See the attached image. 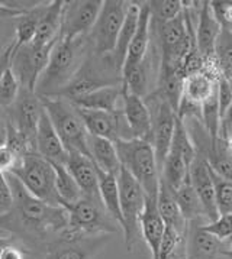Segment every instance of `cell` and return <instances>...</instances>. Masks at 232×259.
<instances>
[{
  "mask_svg": "<svg viewBox=\"0 0 232 259\" xmlns=\"http://www.w3.org/2000/svg\"><path fill=\"white\" fill-rule=\"evenodd\" d=\"M12 193H13V208L15 222L21 230L33 233L40 239H45L48 235L63 232L68 226V214L63 206H51L43 200L31 196L22 184L9 176Z\"/></svg>",
  "mask_w": 232,
  "mask_h": 259,
  "instance_id": "obj_1",
  "label": "cell"
},
{
  "mask_svg": "<svg viewBox=\"0 0 232 259\" xmlns=\"http://www.w3.org/2000/svg\"><path fill=\"white\" fill-rule=\"evenodd\" d=\"M83 38L80 39H64L60 38L55 42L50 61L36 84V90L40 97H53L60 93V90L65 87L75 71L80 68L83 58Z\"/></svg>",
  "mask_w": 232,
  "mask_h": 259,
  "instance_id": "obj_2",
  "label": "cell"
},
{
  "mask_svg": "<svg viewBox=\"0 0 232 259\" xmlns=\"http://www.w3.org/2000/svg\"><path fill=\"white\" fill-rule=\"evenodd\" d=\"M115 146L122 168L137 180L147 197H157L161 174L152 145L142 139H119Z\"/></svg>",
  "mask_w": 232,
  "mask_h": 259,
  "instance_id": "obj_3",
  "label": "cell"
},
{
  "mask_svg": "<svg viewBox=\"0 0 232 259\" xmlns=\"http://www.w3.org/2000/svg\"><path fill=\"white\" fill-rule=\"evenodd\" d=\"M40 99L65 149L68 152L77 151L90 156L89 132L73 104L58 96Z\"/></svg>",
  "mask_w": 232,
  "mask_h": 259,
  "instance_id": "obj_4",
  "label": "cell"
},
{
  "mask_svg": "<svg viewBox=\"0 0 232 259\" xmlns=\"http://www.w3.org/2000/svg\"><path fill=\"white\" fill-rule=\"evenodd\" d=\"M87 57L83 60L80 68L75 71L73 78L57 94L68 102L99 90L107 85L122 84V74L115 68L110 57Z\"/></svg>",
  "mask_w": 232,
  "mask_h": 259,
  "instance_id": "obj_5",
  "label": "cell"
},
{
  "mask_svg": "<svg viewBox=\"0 0 232 259\" xmlns=\"http://www.w3.org/2000/svg\"><path fill=\"white\" fill-rule=\"evenodd\" d=\"M8 174L15 177L35 198L43 200L51 206H61L55 188V171L53 164L38 152L26 154Z\"/></svg>",
  "mask_w": 232,
  "mask_h": 259,
  "instance_id": "obj_6",
  "label": "cell"
},
{
  "mask_svg": "<svg viewBox=\"0 0 232 259\" xmlns=\"http://www.w3.org/2000/svg\"><path fill=\"white\" fill-rule=\"evenodd\" d=\"M68 214L65 230L75 235H112L119 225L109 216L100 200L82 197L73 204H64Z\"/></svg>",
  "mask_w": 232,
  "mask_h": 259,
  "instance_id": "obj_7",
  "label": "cell"
},
{
  "mask_svg": "<svg viewBox=\"0 0 232 259\" xmlns=\"http://www.w3.org/2000/svg\"><path fill=\"white\" fill-rule=\"evenodd\" d=\"M118 186H119L121 213H122V228L121 229L124 230L125 246L128 252H131L141 233L139 219L145 207L147 194L137 180L124 168H121L118 174Z\"/></svg>",
  "mask_w": 232,
  "mask_h": 259,
  "instance_id": "obj_8",
  "label": "cell"
},
{
  "mask_svg": "<svg viewBox=\"0 0 232 259\" xmlns=\"http://www.w3.org/2000/svg\"><path fill=\"white\" fill-rule=\"evenodd\" d=\"M129 3L131 2H124V0L103 2L95 26L89 33L93 44L95 55L107 57L113 52L119 32L122 29V25L127 18Z\"/></svg>",
  "mask_w": 232,
  "mask_h": 259,
  "instance_id": "obj_9",
  "label": "cell"
},
{
  "mask_svg": "<svg viewBox=\"0 0 232 259\" xmlns=\"http://www.w3.org/2000/svg\"><path fill=\"white\" fill-rule=\"evenodd\" d=\"M55 42L44 47H36L33 44H29L21 47L19 50H13L11 67L16 78L19 80L21 89H26L35 93L36 84L48 65L50 55Z\"/></svg>",
  "mask_w": 232,
  "mask_h": 259,
  "instance_id": "obj_10",
  "label": "cell"
},
{
  "mask_svg": "<svg viewBox=\"0 0 232 259\" xmlns=\"http://www.w3.org/2000/svg\"><path fill=\"white\" fill-rule=\"evenodd\" d=\"M147 97L145 103L148 104L151 110V117H152L151 145L154 148L160 174H161V166L170 152L171 139L174 135V127L177 122V113L170 107L169 103L161 100L157 94L149 93Z\"/></svg>",
  "mask_w": 232,
  "mask_h": 259,
  "instance_id": "obj_11",
  "label": "cell"
},
{
  "mask_svg": "<svg viewBox=\"0 0 232 259\" xmlns=\"http://www.w3.org/2000/svg\"><path fill=\"white\" fill-rule=\"evenodd\" d=\"M102 0H73L65 2L60 38L80 39L93 29L100 13Z\"/></svg>",
  "mask_w": 232,
  "mask_h": 259,
  "instance_id": "obj_12",
  "label": "cell"
},
{
  "mask_svg": "<svg viewBox=\"0 0 232 259\" xmlns=\"http://www.w3.org/2000/svg\"><path fill=\"white\" fill-rule=\"evenodd\" d=\"M109 242V235H75L63 230L60 239L48 245L44 259H93Z\"/></svg>",
  "mask_w": 232,
  "mask_h": 259,
  "instance_id": "obj_13",
  "label": "cell"
},
{
  "mask_svg": "<svg viewBox=\"0 0 232 259\" xmlns=\"http://www.w3.org/2000/svg\"><path fill=\"white\" fill-rule=\"evenodd\" d=\"M43 112L44 107L40 96L26 89H21L18 100L12 106V116L9 122L26 139V142L32 146L35 152H36V144H35L36 131Z\"/></svg>",
  "mask_w": 232,
  "mask_h": 259,
  "instance_id": "obj_14",
  "label": "cell"
},
{
  "mask_svg": "<svg viewBox=\"0 0 232 259\" xmlns=\"http://www.w3.org/2000/svg\"><path fill=\"white\" fill-rule=\"evenodd\" d=\"M75 110L82 117L90 136L103 138L112 142H116L119 139H132L122 110H118L113 113L99 112V110H86V109H79V107H75Z\"/></svg>",
  "mask_w": 232,
  "mask_h": 259,
  "instance_id": "obj_15",
  "label": "cell"
},
{
  "mask_svg": "<svg viewBox=\"0 0 232 259\" xmlns=\"http://www.w3.org/2000/svg\"><path fill=\"white\" fill-rule=\"evenodd\" d=\"M186 232V259H232L226 242L202 229L203 222H189Z\"/></svg>",
  "mask_w": 232,
  "mask_h": 259,
  "instance_id": "obj_16",
  "label": "cell"
},
{
  "mask_svg": "<svg viewBox=\"0 0 232 259\" xmlns=\"http://www.w3.org/2000/svg\"><path fill=\"white\" fill-rule=\"evenodd\" d=\"M221 29L222 23L213 11L212 2H202L201 11L198 13L196 28H195V41H196V48L205 61V65L216 64L215 48Z\"/></svg>",
  "mask_w": 232,
  "mask_h": 259,
  "instance_id": "obj_17",
  "label": "cell"
},
{
  "mask_svg": "<svg viewBox=\"0 0 232 259\" xmlns=\"http://www.w3.org/2000/svg\"><path fill=\"white\" fill-rule=\"evenodd\" d=\"M221 78L216 64H208L205 68L187 75L183 83V97L186 103L201 107L218 92V81Z\"/></svg>",
  "mask_w": 232,
  "mask_h": 259,
  "instance_id": "obj_18",
  "label": "cell"
},
{
  "mask_svg": "<svg viewBox=\"0 0 232 259\" xmlns=\"http://www.w3.org/2000/svg\"><path fill=\"white\" fill-rule=\"evenodd\" d=\"M122 103H124L122 113L127 120L132 139H142V141H147L151 144L152 117H151V110H149L148 104L145 103V100L139 96L129 93L124 89Z\"/></svg>",
  "mask_w": 232,
  "mask_h": 259,
  "instance_id": "obj_19",
  "label": "cell"
},
{
  "mask_svg": "<svg viewBox=\"0 0 232 259\" xmlns=\"http://www.w3.org/2000/svg\"><path fill=\"white\" fill-rule=\"evenodd\" d=\"M189 178L191 187L195 188L202 206L205 208L208 222L216 220L219 218V213H218L216 201H215V186H213V180L211 176V168L205 158L196 155L193 164L190 165Z\"/></svg>",
  "mask_w": 232,
  "mask_h": 259,
  "instance_id": "obj_20",
  "label": "cell"
},
{
  "mask_svg": "<svg viewBox=\"0 0 232 259\" xmlns=\"http://www.w3.org/2000/svg\"><path fill=\"white\" fill-rule=\"evenodd\" d=\"M65 166L74 178V181L77 183L83 197L100 200L97 169L93 161L90 159V156L77 152V151H71L68 152Z\"/></svg>",
  "mask_w": 232,
  "mask_h": 259,
  "instance_id": "obj_21",
  "label": "cell"
},
{
  "mask_svg": "<svg viewBox=\"0 0 232 259\" xmlns=\"http://www.w3.org/2000/svg\"><path fill=\"white\" fill-rule=\"evenodd\" d=\"M35 144H36V152L47 161H50L51 164L65 165L67 158H68V151L65 149L60 136L55 132L45 110L41 114V119L38 123Z\"/></svg>",
  "mask_w": 232,
  "mask_h": 259,
  "instance_id": "obj_22",
  "label": "cell"
},
{
  "mask_svg": "<svg viewBox=\"0 0 232 259\" xmlns=\"http://www.w3.org/2000/svg\"><path fill=\"white\" fill-rule=\"evenodd\" d=\"M139 21H138L137 32L134 35V39L129 45L127 54V60L122 68V74L137 67L139 62L145 58L149 51V41H151V11L148 2L139 3Z\"/></svg>",
  "mask_w": 232,
  "mask_h": 259,
  "instance_id": "obj_23",
  "label": "cell"
},
{
  "mask_svg": "<svg viewBox=\"0 0 232 259\" xmlns=\"http://www.w3.org/2000/svg\"><path fill=\"white\" fill-rule=\"evenodd\" d=\"M139 230L141 235L151 250L152 259H159V250L161 240L166 232V223L160 216L157 207V197H147L145 207L139 219Z\"/></svg>",
  "mask_w": 232,
  "mask_h": 259,
  "instance_id": "obj_24",
  "label": "cell"
},
{
  "mask_svg": "<svg viewBox=\"0 0 232 259\" xmlns=\"http://www.w3.org/2000/svg\"><path fill=\"white\" fill-rule=\"evenodd\" d=\"M64 5H65L64 0H55L51 3H47L40 25H38V29H36L35 39L32 42L33 45L44 47L58 39L60 31H61V23H63Z\"/></svg>",
  "mask_w": 232,
  "mask_h": 259,
  "instance_id": "obj_25",
  "label": "cell"
},
{
  "mask_svg": "<svg viewBox=\"0 0 232 259\" xmlns=\"http://www.w3.org/2000/svg\"><path fill=\"white\" fill-rule=\"evenodd\" d=\"M122 93H124V87L122 84L118 85H107L102 87L99 90H95L92 93L82 96L79 99H75L70 103L74 107L79 109H86V110H99V112H118V103L119 100H122Z\"/></svg>",
  "mask_w": 232,
  "mask_h": 259,
  "instance_id": "obj_26",
  "label": "cell"
},
{
  "mask_svg": "<svg viewBox=\"0 0 232 259\" xmlns=\"http://www.w3.org/2000/svg\"><path fill=\"white\" fill-rule=\"evenodd\" d=\"M139 9H141V6H139L138 2H131L129 3L127 18H125L124 25H122V29L119 32L115 50L109 55L110 61L113 62L115 68L121 74H122V68H124L125 60H127L129 45H131V42L134 39L135 32H137L138 21H139Z\"/></svg>",
  "mask_w": 232,
  "mask_h": 259,
  "instance_id": "obj_27",
  "label": "cell"
},
{
  "mask_svg": "<svg viewBox=\"0 0 232 259\" xmlns=\"http://www.w3.org/2000/svg\"><path fill=\"white\" fill-rule=\"evenodd\" d=\"M183 83L184 78L180 75L176 68L169 65H160L156 92L152 93L157 94L166 103H169L170 107L177 113L183 97Z\"/></svg>",
  "mask_w": 232,
  "mask_h": 259,
  "instance_id": "obj_28",
  "label": "cell"
},
{
  "mask_svg": "<svg viewBox=\"0 0 232 259\" xmlns=\"http://www.w3.org/2000/svg\"><path fill=\"white\" fill-rule=\"evenodd\" d=\"M157 207H159L160 216L163 219V222L166 223V226L176 230L180 236H186L189 222L181 214V210H180L179 204L176 201L173 191L163 181L160 183Z\"/></svg>",
  "mask_w": 232,
  "mask_h": 259,
  "instance_id": "obj_29",
  "label": "cell"
},
{
  "mask_svg": "<svg viewBox=\"0 0 232 259\" xmlns=\"http://www.w3.org/2000/svg\"><path fill=\"white\" fill-rule=\"evenodd\" d=\"M89 152L90 159L100 171L112 176L119 174L122 165L118 156L115 142L89 135Z\"/></svg>",
  "mask_w": 232,
  "mask_h": 259,
  "instance_id": "obj_30",
  "label": "cell"
},
{
  "mask_svg": "<svg viewBox=\"0 0 232 259\" xmlns=\"http://www.w3.org/2000/svg\"><path fill=\"white\" fill-rule=\"evenodd\" d=\"M97 178H99V194L102 204L105 206L109 216L115 220L122 228V213H121V197H119V186H118V176L106 174L100 171L97 166Z\"/></svg>",
  "mask_w": 232,
  "mask_h": 259,
  "instance_id": "obj_31",
  "label": "cell"
},
{
  "mask_svg": "<svg viewBox=\"0 0 232 259\" xmlns=\"http://www.w3.org/2000/svg\"><path fill=\"white\" fill-rule=\"evenodd\" d=\"M152 57L148 51L145 58L138 64L137 67H134L132 70H129L127 73L122 74V85L124 89L129 93L139 96V97H147L149 94V75L152 70Z\"/></svg>",
  "mask_w": 232,
  "mask_h": 259,
  "instance_id": "obj_32",
  "label": "cell"
},
{
  "mask_svg": "<svg viewBox=\"0 0 232 259\" xmlns=\"http://www.w3.org/2000/svg\"><path fill=\"white\" fill-rule=\"evenodd\" d=\"M45 6L47 5L33 6L29 11L25 12L22 16L16 18V26H15L16 33H15V41H13V50H19L21 47L29 45L33 42Z\"/></svg>",
  "mask_w": 232,
  "mask_h": 259,
  "instance_id": "obj_33",
  "label": "cell"
},
{
  "mask_svg": "<svg viewBox=\"0 0 232 259\" xmlns=\"http://www.w3.org/2000/svg\"><path fill=\"white\" fill-rule=\"evenodd\" d=\"M173 194L181 210V214L187 222H203V219H206L205 208L202 206L195 188L191 187L190 178L186 180L176 191H173Z\"/></svg>",
  "mask_w": 232,
  "mask_h": 259,
  "instance_id": "obj_34",
  "label": "cell"
},
{
  "mask_svg": "<svg viewBox=\"0 0 232 259\" xmlns=\"http://www.w3.org/2000/svg\"><path fill=\"white\" fill-rule=\"evenodd\" d=\"M215 62L221 77L232 84V29L225 23H222L221 33L216 41Z\"/></svg>",
  "mask_w": 232,
  "mask_h": 259,
  "instance_id": "obj_35",
  "label": "cell"
},
{
  "mask_svg": "<svg viewBox=\"0 0 232 259\" xmlns=\"http://www.w3.org/2000/svg\"><path fill=\"white\" fill-rule=\"evenodd\" d=\"M189 169L190 166L179 155L169 152L161 166V181L171 191H176L186 180H189Z\"/></svg>",
  "mask_w": 232,
  "mask_h": 259,
  "instance_id": "obj_36",
  "label": "cell"
},
{
  "mask_svg": "<svg viewBox=\"0 0 232 259\" xmlns=\"http://www.w3.org/2000/svg\"><path fill=\"white\" fill-rule=\"evenodd\" d=\"M53 166L55 171V188L61 201V206L73 204L75 201H79L83 197V194L71 174L68 172L67 166L60 165V164H53Z\"/></svg>",
  "mask_w": 232,
  "mask_h": 259,
  "instance_id": "obj_37",
  "label": "cell"
},
{
  "mask_svg": "<svg viewBox=\"0 0 232 259\" xmlns=\"http://www.w3.org/2000/svg\"><path fill=\"white\" fill-rule=\"evenodd\" d=\"M170 152L179 155L187 165H191L195 158H196V149L195 145L190 139L187 129L184 126V122L177 117L176 127H174V135L171 139V146H170Z\"/></svg>",
  "mask_w": 232,
  "mask_h": 259,
  "instance_id": "obj_38",
  "label": "cell"
},
{
  "mask_svg": "<svg viewBox=\"0 0 232 259\" xmlns=\"http://www.w3.org/2000/svg\"><path fill=\"white\" fill-rule=\"evenodd\" d=\"M151 11V21L154 23H166L180 16L184 6L180 0H154L148 2Z\"/></svg>",
  "mask_w": 232,
  "mask_h": 259,
  "instance_id": "obj_39",
  "label": "cell"
},
{
  "mask_svg": "<svg viewBox=\"0 0 232 259\" xmlns=\"http://www.w3.org/2000/svg\"><path fill=\"white\" fill-rule=\"evenodd\" d=\"M21 93V84L9 65L0 80V109L12 107Z\"/></svg>",
  "mask_w": 232,
  "mask_h": 259,
  "instance_id": "obj_40",
  "label": "cell"
},
{
  "mask_svg": "<svg viewBox=\"0 0 232 259\" xmlns=\"http://www.w3.org/2000/svg\"><path fill=\"white\" fill-rule=\"evenodd\" d=\"M211 168V166H209ZM213 186H215V201L219 216L232 214V181L222 178L211 169Z\"/></svg>",
  "mask_w": 232,
  "mask_h": 259,
  "instance_id": "obj_41",
  "label": "cell"
},
{
  "mask_svg": "<svg viewBox=\"0 0 232 259\" xmlns=\"http://www.w3.org/2000/svg\"><path fill=\"white\" fill-rule=\"evenodd\" d=\"M202 229L221 242H229L232 239V214H223L213 222L202 223Z\"/></svg>",
  "mask_w": 232,
  "mask_h": 259,
  "instance_id": "obj_42",
  "label": "cell"
},
{
  "mask_svg": "<svg viewBox=\"0 0 232 259\" xmlns=\"http://www.w3.org/2000/svg\"><path fill=\"white\" fill-rule=\"evenodd\" d=\"M232 104V84L221 77L218 81V109H219V119H222Z\"/></svg>",
  "mask_w": 232,
  "mask_h": 259,
  "instance_id": "obj_43",
  "label": "cell"
},
{
  "mask_svg": "<svg viewBox=\"0 0 232 259\" xmlns=\"http://www.w3.org/2000/svg\"><path fill=\"white\" fill-rule=\"evenodd\" d=\"M13 208V193H12L9 180L5 172L0 171V216L8 214Z\"/></svg>",
  "mask_w": 232,
  "mask_h": 259,
  "instance_id": "obj_44",
  "label": "cell"
},
{
  "mask_svg": "<svg viewBox=\"0 0 232 259\" xmlns=\"http://www.w3.org/2000/svg\"><path fill=\"white\" fill-rule=\"evenodd\" d=\"M21 162L19 156L16 155L8 145L0 148V171L2 172H9L13 166H16Z\"/></svg>",
  "mask_w": 232,
  "mask_h": 259,
  "instance_id": "obj_45",
  "label": "cell"
},
{
  "mask_svg": "<svg viewBox=\"0 0 232 259\" xmlns=\"http://www.w3.org/2000/svg\"><path fill=\"white\" fill-rule=\"evenodd\" d=\"M212 6L218 19L232 29V2H212Z\"/></svg>",
  "mask_w": 232,
  "mask_h": 259,
  "instance_id": "obj_46",
  "label": "cell"
},
{
  "mask_svg": "<svg viewBox=\"0 0 232 259\" xmlns=\"http://www.w3.org/2000/svg\"><path fill=\"white\" fill-rule=\"evenodd\" d=\"M229 135H232V104L221 119V124H219V138L225 141Z\"/></svg>",
  "mask_w": 232,
  "mask_h": 259,
  "instance_id": "obj_47",
  "label": "cell"
},
{
  "mask_svg": "<svg viewBox=\"0 0 232 259\" xmlns=\"http://www.w3.org/2000/svg\"><path fill=\"white\" fill-rule=\"evenodd\" d=\"M0 259H25V253L15 243H11V245H8L6 248L2 250Z\"/></svg>",
  "mask_w": 232,
  "mask_h": 259,
  "instance_id": "obj_48",
  "label": "cell"
},
{
  "mask_svg": "<svg viewBox=\"0 0 232 259\" xmlns=\"http://www.w3.org/2000/svg\"><path fill=\"white\" fill-rule=\"evenodd\" d=\"M12 52H13V42L9 44L0 54V80H2V75L5 73V70L11 65Z\"/></svg>",
  "mask_w": 232,
  "mask_h": 259,
  "instance_id": "obj_49",
  "label": "cell"
},
{
  "mask_svg": "<svg viewBox=\"0 0 232 259\" xmlns=\"http://www.w3.org/2000/svg\"><path fill=\"white\" fill-rule=\"evenodd\" d=\"M23 13H25L23 11L13 9V8H11V6H8L6 3H0V18H6V19L13 18V19H16V18L22 16Z\"/></svg>",
  "mask_w": 232,
  "mask_h": 259,
  "instance_id": "obj_50",
  "label": "cell"
},
{
  "mask_svg": "<svg viewBox=\"0 0 232 259\" xmlns=\"http://www.w3.org/2000/svg\"><path fill=\"white\" fill-rule=\"evenodd\" d=\"M8 141V120L3 116V109H0V148L6 145Z\"/></svg>",
  "mask_w": 232,
  "mask_h": 259,
  "instance_id": "obj_51",
  "label": "cell"
},
{
  "mask_svg": "<svg viewBox=\"0 0 232 259\" xmlns=\"http://www.w3.org/2000/svg\"><path fill=\"white\" fill-rule=\"evenodd\" d=\"M13 243V238H2L0 236V253H2V250L6 248L8 245H11Z\"/></svg>",
  "mask_w": 232,
  "mask_h": 259,
  "instance_id": "obj_52",
  "label": "cell"
},
{
  "mask_svg": "<svg viewBox=\"0 0 232 259\" xmlns=\"http://www.w3.org/2000/svg\"><path fill=\"white\" fill-rule=\"evenodd\" d=\"M226 145H228V148H229V151H231V154H232V135H229L226 139Z\"/></svg>",
  "mask_w": 232,
  "mask_h": 259,
  "instance_id": "obj_53",
  "label": "cell"
},
{
  "mask_svg": "<svg viewBox=\"0 0 232 259\" xmlns=\"http://www.w3.org/2000/svg\"><path fill=\"white\" fill-rule=\"evenodd\" d=\"M5 21H6V18H0V32L3 29V25H5Z\"/></svg>",
  "mask_w": 232,
  "mask_h": 259,
  "instance_id": "obj_54",
  "label": "cell"
},
{
  "mask_svg": "<svg viewBox=\"0 0 232 259\" xmlns=\"http://www.w3.org/2000/svg\"><path fill=\"white\" fill-rule=\"evenodd\" d=\"M228 248H229V256L232 258V239L229 240V245H228Z\"/></svg>",
  "mask_w": 232,
  "mask_h": 259,
  "instance_id": "obj_55",
  "label": "cell"
},
{
  "mask_svg": "<svg viewBox=\"0 0 232 259\" xmlns=\"http://www.w3.org/2000/svg\"><path fill=\"white\" fill-rule=\"evenodd\" d=\"M3 50H5V48H2V47H0V54H2V51H3Z\"/></svg>",
  "mask_w": 232,
  "mask_h": 259,
  "instance_id": "obj_56",
  "label": "cell"
}]
</instances>
